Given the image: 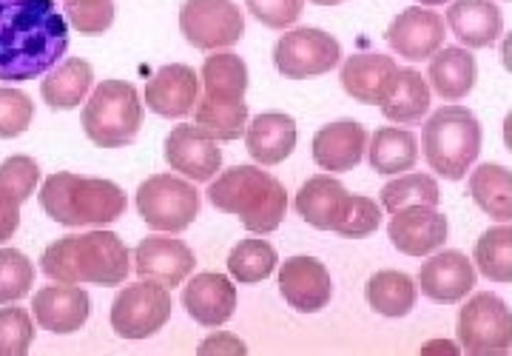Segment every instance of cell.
Segmentation results:
<instances>
[{
	"label": "cell",
	"mask_w": 512,
	"mask_h": 356,
	"mask_svg": "<svg viewBox=\"0 0 512 356\" xmlns=\"http://www.w3.org/2000/svg\"><path fill=\"white\" fill-rule=\"evenodd\" d=\"M165 163L191 183H211L222 169L220 140L197 123H180L165 137Z\"/></svg>",
	"instance_id": "7c38bea8"
},
{
	"label": "cell",
	"mask_w": 512,
	"mask_h": 356,
	"mask_svg": "<svg viewBox=\"0 0 512 356\" xmlns=\"http://www.w3.org/2000/svg\"><path fill=\"white\" fill-rule=\"evenodd\" d=\"M342 60V46L325 29H288L274 46V66L288 80H313L333 72Z\"/></svg>",
	"instance_id": "30bf717a"
},
{
	"label": "cell",
	"mask_w": 512,
	"mask_h": 356,
	"mask_svg": "<svg viewBox=\"0 0 512 356\" xmlns=\"http://www.w3.org/2000/svg\"><path fill=\"white\" fill-rule=\"evenodd\" d=\"M248 12L268 29H288L302 18L305 0H245Z\"/></svg>",
	"instance_id": "7bdbcfd3"
},
{
	"label": "cell",
	"mask_w": 512,
	"mask_h": 356,
	"mask_svg": "<svg viewBox=\"0 0 512 356\" xmlns=\"http://www.w3.org/2000/svg\"><path fill=\"white\" fill-rule=\"evenodd\" d=\"M248 120H251V112H248L245 97H217V94L202 92L194 106V123L202 126L211 137H217L220 143L245 137Z\"/></svg>",
	"instance_id": "83f0119b"
},
{
	"label": "cell",
	"mask_w": 512,
	"mask_h": 356,
	"mask_svg": "<svg viewBox=\"0 0 512 356\" xmlns=\"http://www.w3.org/2000/svg\"><path fill=\"white\" fill-rule=\"evenodd\" d=\"M350 191L330 174H316L296 194V211L299 217L319 231H333L342 223L348 208Z\"/></svg>",
	"instance_id": "cb8c5ba5"
},
{
	"label": "cell",
	"mask_w": 512,
	"mask_h": 356,
	"mask_svg": "<svg viewBox=\"0 0 512 356\" xmlns=\"http://www.w3.org/2000/svg\"><path fill=\"white\" fill-rule=\"evenodd\" d=\"M276 248L262 237H251V240H242L231 248L228 254V271L237 282L245 285H254V282L268 280L276 271Z\"/></svg>",
	"instance_id": "836d02e7"
},
{
	"label": "cell",
	"mask_w": 512,
	"mask_h": 356,
	"mask_svg": "<svg viewBox=\"0 0 512 356\" xmlns=\"http://www.w3.org/2000/svg\"><path fill=\"white\" fill-rule=\"evenodd\" d=\"M387 46L404 60L419 63V60H430L439 52L447 38V23L439 12L424 9V6H410L399 12L393 23L384 32Z\"/></svg>",
	"instance_id": "4fadbf2b"
},
{
	"label": "cell",
	"mask_w": 512,
	"mask_h": 356,
	"mask_svg": "<svg viewBox=\"0 0 512 356\" xmlns=\"http://www.w3.org/2000/svg\"><path fill=\"white\" fill-rule=\"evenodd\" d=\"M447 29L467 49H490L504 35V15L493 0H456L447 9Z\"/></svg>",
	"instance_id": "603a6c76"
},
{
	"label": "cell",
	"mask_w": 512,
	"mask_h": 356,
	"mask_svg": "<svg viewBox=\"0 0 512 356\" xmlns=\"http://www.w3.org/2000/svg\"><path fill=\"white\" fill-rule=\"evenodd\" d=\"M311 3H316V6H339L342 0H311Z\"/></svg>",
	"instance_id": "7dc6e473"
},
{
	"label": "cell",
	"mask_w": 512,
	"mask_h": 356,
	"mask_svg": "<svg viewBox=\"0 0 512 356\" xmlns=\"http://www.w3.org/2000/svg\"><path fill=\"white\" fill-rule=\"evenodd\" d=\"M146 100L126 80L94 86L83 109V132L100 149H123L143 129Z\"/></svg>",
	"instance_id": "8992f818"
},
{
	"label": "cell",
	"mask_w": 512,
	"mask_h": 356,
	"mask_svg": "<svg viewBox=\"0 0 512 356\" xmlns=\"http://www.w3.org/2000/svg\"><path fill=\"white\" fill-rule=\"evenodd\" d=\"M416 294H419V285L404 271H379L367 280L365 288L367 305L379 317L387 319L407 317L416 305Z\"/></svg>",
	"instance_id": "4dcf8cb0"
},
{
	"label": "cell",
	"mask_w": 512,
	"mask_h": 356,
	"mask_svg": "<svg viewBox=\"0 0 512 356\" xmlns=\"http://www.w3.org/2000/svg\"><path fill=\"white\" fill-rule=\"evenodd\" d=\"M35 325L29 311L18 305L0 308V356H26L35 339Z\"/></svg>",
	"instance_id": "f35d334b"
},
{
	"label": "cell",
	"mask_w": 512,
	"mask_h": 356,
	"mask_svg": "<svg viewBox=\"0 0 512 356\" xmlns=\"http://www.w3.org/2000/svg\"><path fill=\"white\" fill-rule=\"evenodd\" d=\"M200 83L205 94L245 97V92H248V66L234 52H214L202 63Z\"/></svg>",
	"instance_id": "d6a6232c"
},
{
	"label": "cell",
	"mask_w": 512,
	"mask_h": 356,
	"mask_svg": "<svg viewBox=\"0 0 512 356\" xmlns=\"http://www.w3.org/2000/svg\"><path fill=\"white\" fill-rule=\"evenodd\" d=\"M476 271L487 280L512 282V223H501L484 231L476 243Z\"/></svg>",
	"instance_id": "e575fe53"
},
{
	"label": "cell",
	"mask_w": 512,
	"mask_h": 356,
	"mask_svg": "<svg viewBox=\"0 0 512 356\" xmlns=\"http://www.w3.org/2000/svg\"><path fill=\"white\" fill-rule=\"evenodd\" d=\"M197 257L191 245L177 237H163L160 231L146 237L134 248V271L140 280H154L165 288H180L194 274Z\"/></svg>",
	"instance_id": "5bb4252c"
},
{
	"label": "cell",
	"mask_w": 512,
	"mask_h": 356,
	"mask_svg": "<svg viewBox=\"0 0 512 356\" xmlns=\"http://www.w3.org/2000/svg\"><path fill=\"white\" fill-rule=\"evenodd\" d=\"M40 271L55 282H92L103 288H117L131 271V254L126 243L111 231L69 234L43 251Z\"/></svg>",
	"instance_id": "7a4b0ae2"
},
{
	"label": "cell",
	"mask_w": 512,
	"mask_h": 356,
	"mask_svg": "<svg viewBox=\"0 0 512 356\" xmlns=\"http://www.w3.org/2000/svg\"><path fill=\"white\" fill-rule=\"evenodd\" d=\"M37 183H40V166L32 157L15 154L0 163V191H6L20 206L35 194Z\"/></svg>",
	"instance_id": "60d3db41"
},
{
	"label": "cell",
	"mask_w": 512,
	"mask_h": 356,
	"mask_svg": "<svg viewBox=\"0 0 512 356\" xmlns=\"http://www.w3.org/2000/svg\"><path fill=\"white\" fill-rule=\"evenodd\" d=\"M382 208L396 214L402 208L410 206H439L441 191L439 183L430 177V174H416V171H407V174H399L396 180H390L387 186L382 188Z\"/></svg>",
	"instance_id": "d590c367"
},
{
	"label": "cell",
	"mask_w": 512,
	"mask_h": 356,
	"mask_svg": "<svg viewBox=\"0 0 512 356\" xmlns=\"http://www.w3.org/2000/svg\"><path fill=\"white\" fill-rule=\"evenodd\" d=\"M208 200L222 214H237L251 234L276 231L288 211V194L282 183L259 166L222 171L208 188Z\"/></svg>",
	"instance_id": "277c9868"
},
{
	"label": "cell",
	"mask_w": 512,
	"mask_h": 356,
	"mask_svg": "<svg viewBox=\"0 0 512 356\" xmlns=\"http://www.w3.org/2000/svg\"><path fill=\"white\" fill-rule=\"evenodd\" d=\"M458 342L470 356L512 354V311L498 294L481 291L458 311Z\"/></svg>",
	"instance_id": "ba28073f"
},
{
	"label": "cell",
	"mask_w": 512,
	"mask_h": 356,
	"mask_svg": "<svg viewBox=\"0 0 512 356\" xmlns=\"http://www.w3.org/2000/svg\"><path fill=\"white\" fill-rule=\"evenodd\" d=\"M470 197L495 223H512V171L498 163L476 166L470 174Z\"/></svg>",
	"instance_id": "1f68e13d"
},
{
	"label": "cell",
	"mask_w": 512,
	"mask_h": 356,
	"mask_svg": "<svg viewBox=\"0 0 512 356\" xmlns=\"http://www.w3.org/2000/svg\"><path fill=\"white\" fill-rule=\"evenodd\" d=\"M40 206L49 220L66 228L111 225L126 214V191L100 177H80L72 171L49 174L40 186Z\"/></svg>",
	"instance_id": "3957f363"
},
{
	"label": "cell",
	"mask_w": 512,
	"mask_h": 356,
	"mask_svg": "<svg viewBox=\"0 0 512 356\" xmlns=\"http://www.w3.org/2000/svg\"><path fill=\"white\" fill-rule=\"evenodd\" d=\"M63 15L80 35H103L114 23V0H63Z\"/></svg>",
	"instance_id": "74e56055"
},
{
	"label": "cell",
	"mask_w": 512,
	"mask_h": 356,
	"mask_svg": "<svg viewBox=\"0 0 512 356\" xmlns=\"http://www.w3.org/2000/svg\"><path fill=\"white\" fill-rule=\"evenodd\" d=\"M436 351H444V354H456L458 348L453 342H430L427 348H421V354H436Z\"/></svg>",
	"instance_id": "bcb514c9"
},
{
	"label": "cell",
	"mask_w": 512,
	"mask_h": 356,
	"mask_svg": "<svg viewBox=\"0 0 512 356\" xmlns=\"http://www.w3.org/2000/svg\"><path fill=\"white\" fill-rule=\"evenodd\" d=\"M35 285V265L18 248H0V305L23 300Z\"/></svg>",
	"instance_id": "8d00e7d4"
},
{
	"label": "cell",
	"mask_w": 512,
	"mask_h": 356,
	"mask_svg": "<svg viewBox=\"0 0 512 356\" xmlns=\"http://www.w3.org/2000/svg\"><path fill=\"white\" fill-rule=\"evenodd\" d=\"M245 146L256 166H279L296 149V123L291 114L265 112L248 120Z\"/></svg>",
	"instance_id": "d4e9b609"
},
{
	"label": "cell",
	"mask_w": 512,
	"mask_h": 356,
	"mask_svg": "<svg viewBox=\"0 0 512 356\" xmlns=\"http://www.w3.org/2000/svg\"><path fill=\"white\" fill-rule=\"evenodd\" d=\"M396 75H399V66L390 55L359 52V55H350L342 63V75L339 77H342V89L353 100H359L365 106H382Z\"/></svg>",
	"instance_id": "7402d4cb"
},
{
	"label": "cell",
	"mask_w": 512,
	"mask_h": 356,
	"mask_svg": "<svg viewBox=\"0 0 512 356\" xmlns=\"http://www.w3.org/2000/svg\"><path fill=\"white\" fill-rule=\"evenodd\" d=\"M384 211L376 206V200H370V197H359V194H350L348 208H345V217H342V223L336 228V234L339 237H345V240H365L370 234H376L379 231V225H382Z\"/></svg>",
	"instance_id": "b9f144b4"
},
{
	"label": "cell",
	"mask_w": 512,
	"mask_h": 356,
	"mask_svg": "<svg viewBox=\"0 0 512 356\" xmlns=\"http://www.w3.org/2000/svg\"><path fill=\"white\" fill-rule=\"evenodd\" d=\"M430 103H433L430 83L416 69H399V75L393 80V86H390V92H387L379 109L393 123L419 126L430 112Z\"/></svg>",
	"instance_id": "f1b7e54d"
},
{
	"label": "cell",
	"mask_w": 512,
	"mask_h": 356,
	"mask_svg": "<svg viewBox=\"0 0 512 356\" xmlns=\"http://www.w3.org/2000/svg\"><path fill=\"white\" fill-rule=\"evenodd\" d=\"M367 132L362 123L356 120H333L322 126L313 137V160L316 166L328 174H345L353 171L367 149Z\"/></svg>",
	"instance_id": "ffe728a7"
},
{
	"label": "cell",
	"mask_w": 512,
	"mask_h": 356,
	"mask_svg": "<svg viewBox=\"0 0 512 356\" xmlns=\"http://www.w3.org/2000/svg\"><path fill=\"white\" fill-rule=\"evenodd\" d=\"M20 228V203L12 200L6 191H0V245L15 237Z\"/></svg>",
	"instance_id": "f6af8a7d"
},
{
	"label": "cell",
	"mask_w": 512,
	"mask_h": 356,
	"mask_svg": "<svg viewBox=\"0 0 512 356\" xmlns=\"http://www.w3.org/2000/svg\"><path fill=\"white\" fill-rule=\"evenodd\" d=\"M279 294L299 314H319L330 305L333 280L330 271L308 254L288 257L279 268Z\"/></svg>",
	"instance_id": "9a60e30c"
},
{
	"label": "cell",
	"mask_w": 512,
	"mask_h": 356,
	"mask_svg": "<svg viewBox=\"0 0 512 356\" xmlns=\"http://www.w3.org/2000/svg\"><path fill=\"white\" fill-rule=\"evenodd\" d=\"M478 274L476 265L470 263L467 254H461L456 248H444L427 257V263L421 265L416 285L427 300L450 305V302H461L473 288H476Z\"/></svg>",
	"instance_id": "e0dca14e"
},
{
	"label": "cell",
	"mask_w": 512,
	"mask_h": 356,
	"mask_svg": "<svg viewBox=\"0 0 512 356\" xmlns=\"http://www.w3.org/2000/svg\"><path fill=\"white\" fill-rule=\"evenodd\" d=\"M35 120V100L20 89L0 86V140H12L29 132Z\"/></svg>",
	"instance_id": "ab89813d"
},
{
	"label": "cell",
	"mask_w": 512,
	"mask_h": 356,
	"mask_svg": "<svg viewBox=\"0 0 512 356\" xmlns=\"http://www.w3.org/2000/svg\"><path fill=\"white\" fill-rule=\"evenodd\" d=\"M171 311V288L154 280L131 282L111 302V328L120 339H148L171 319Z\"/></svg>",
	"instance_id": "9c48e42d"
},
{
	"label": "cell",
	"mask_w": 512,
	"mask_h": 356,
	"mask_svg": "<svg viewBox=\"0 0 512 356\" xmlns=\"http://www.w3.org/2000/svg\"><path fill=\"white\" fill-rule=\"evenodd\" d=\"M69 52V20L55 0H0V80L49 75Z\"/></svg>",
	"instance_id": "6da1fadb"
},
{
	"label": "cell",
	"mask_w": 512,
	"mask_h": 356,
	"mask_svg": "<svg viewBox=\"0 0 512 356\" xmlns=\"http://www.w3.org/2000/svg\"><path fill=\"white\" fill-rule=\"evenodd\" d=\"M197 354L200 356H245L248 354V345L242 342L239 337L234 334H214V337L202 339L200 348H197Z\"/></svg>",
	"instance_id": "ee69618b"
},
{
	"label": "cell",
	"mask_w": 512,
	"mask_h": 356,
	"mask_svg": "<svg viewBox=\"0 0 512 356\" xmlns=\"http://www.w3.org/2000/svg\"><path fill=\"white\" fill-rule=\"evenodd\" d=\"M421 146L427 166L439 177L458 183L467 177L481 154V123L464 106H441L424 120Z\"/></svg>",
	"instance_id": "5b68a950"
},
{
	"label": "cell",
	"mask_w": 512,
	"mask_h": 356,
	"mask_svg": "<svg viewBox=\"0 0 512 356\" xmlns=\"http://www.w3.org/2000/svg\"><path fill=\"white\" fill-rule=\"evenodd\" d=\"M137 211L151 231L183 234L200 217V191L174 174H154L137 188Z\"/></svg>",
	"instance_id": "52a82bcc"
},
{
	"label": "cell",
	"mask_w": 512,
	"mask_h": 356,
	"mask_svg": "<svg viewBox=\"0 0 512 356\" xmlns=\"http://www.w3.org/2000/svg\"><path fill=\"white\" fill-rule=\"evenodd\" d=\"M94 86V69L89 60L83 57H69L60 66H55L40 83V97L46 100V106L69 112L77 109Z\"/></svg>",
	"instance_id": "4316f807"
},
{
	"label": "cell",
	"mask_w": 512,
	"mask_h": 356,
	"mask_svg": "<svg viewBox=\"0 0 512 356\" xmlns=\"http://www.w3.org/2000/svg\"><path fill=\"white\" fill-rule=\"evenodd\" d=\"M447 217L433 206H410L390 214L387 237L404 257H430L447 243Z\"/></svg>",
	"instance_id": "2e32d148"
},
{
	"label": "cell",
	"mask_w": 512,
	"mask_h": 356,
	"mask_svg": "<svg viewBox=\"0 0 512 356\" xmlns=\"http://www.w3.org/2000/svg\"><path fill=\"white\" fill-rule=\"evenodd\" d=\"M183 305L197 325L217 328L237 311V285L222 274H197L194 280L185 282Z\"/></svg>",
	"instance_id": "44dd1931"
},
{
	"label": "cell",
	"mask_w": 512,
	"mask_h": 356,
	"mask_svg": "<svg viewBox=\"0 0 512 356\" xmlns=\"http://www.w3.org/2000/svg\"><path fill=\"white\" fill-rule=\"evenodd\" d=\"M367 157H370V169L382 177H399L407 171L416 169L419 163V140L416 134L396 129V126H384L373 134V140L367 143Z\"/></svg>",
	"instance_id": "f546056e"
},
{
	"label": "cell",
	"mask_w": 512,
	"mask_h": 356,
	"mask_svg": "<svg viewBox=\"0 0 512 356\" xmlns=\"http://www.w3.org/2000/svg\"><path fill=\"white\" fill-rule=\"evenodd\" d=\"M32 314L37 325L49 334H74L92 314V297L74 282H55L37 291Z\"/></svg>",
	"instance_id": "ac0fdd59"
},
{
	"label": "cell",
	"mask_w": 512,
	"mask_h": 356,
	"mask_svg": "<svg viewBox=\"0 0 512 356\" xmlns=\"http://www.w3.org/2000/svg\"><path fill=\"white\" fill-rule=\"evenodd\" d=\"M421 6H444L447 0H419Z\"/></svg>",
	"instance_id": "c3c4849f"
},
{
	"label": "cell",
	"mask_w": 512,
	"mask_h": 356,
	"mask_svg": "<svg viewBox=\"0 0 512 356\" xmlns=\"http://www.w3.org/2000/svg\"><path fill=\"white\" fill-rule=\"evenodd\" d=\"M180 32L200 52H222L245 35V15L234 0H185Z\"/></svg>",
	"instance_id": "8fae6325"
},
{
	"label": "cell",
	"mask_w": 512,
	"mask_h": 356,
	"mask_svg": "<svg viewBox=\"0 0 512 356\" xmlns=\"http://www.w3.org/2000/svg\"><path fill=\"white\" fill-rule=\"evenodd\" d=\"M430 89L444 100H461L473 92L478 80V63L464 46H441L430 57Z\"/></svg>",
	"instance_id": "484cf974"
},
{
	"label": "cell",
	"mask_w": 512,
	"mask_h": 356,
	"mask_svg": "<svg viewBox=\"0 0 512 356\" xmlns=\"http://www.w3.org/2000/svg\"><path fill=\"white\" fill-rule=\"evenodd\" d=\"M143 100H146L148 112L168 117V120H180L194 112L200 100V75L185 63L163 66L146 83Z\"/></svg>",
	"instance_id": "d6986e66"
}]
</instances>
